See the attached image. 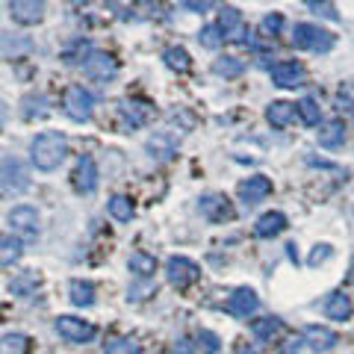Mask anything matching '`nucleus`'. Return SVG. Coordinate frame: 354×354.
Wrapping results in <instances>:
<instances>
[{
	"label": "nucleus",
	"mask_w": 354,
	"mask_h": 354,
	"mask_svg": "<svg viewBox=\"0 0 354 354\" xmlns=\"http://www.w3.org/2000/svg\"><path fill=\"white\" fill-rule=\"evenodd\" d=\"M71 304L77 307H92L95 304V283L88 281H71Z\"/></svg>",
	"instance_id": "obj_29"
},
{
	"label": "nucleus",
	"mask_w": 354,
	"mask_h": 354,
	"mask_svg": "<svg viewBox=\"0 0 354 354\" xmlns=\"http://www.w3.org/2000/svg\"><path fill=\"white\" fill-rule=\"evenodd\" d=\"M198 348H201L204 354H216L221 346H218V337L213 334V330H201L198 334Z\"/></svg>",
	"instance_id": "obj_37"
},
{
	"label": "nucleus",
	"mask_w": 354,
	"mask_h": 354,
	"mask_svg": "<svg viewBox=\"0 0 354 354\" xmlns=\"http://www.w3.org/2000/svg\"><path fill=\"white\" fill-rule=\"evenodd\" d=\"M342 142H346V124H342L339 118H330L319 127V145L322 148L337 151V148H342Z\"/></svg>",
	"instance_id": "obj_20"
},
{
	"label": "nucleus",
	"mask_w": 354,
	"mask_h": 354,
	"mask_svg": "<svg viewBox=\"0 0 354 354\" xmlns=\"http://www.w3.org/2000/svg\"><path fill=\"white\" fill-rule=\"evenodd\" d=\"M83 74L92 77V80H97V83H106V80H113V77L118 74V62L109 57V53L92 50V53H88V57L83 59Z\"/></svg>",
	"instance_id": "obj_6"
},
{
	"label": "nucleus",
	"mask_w": 354,
	"mask_h": 354,
	"mask_svg": "<svg viewBox=\"0 0 354 354\" xmlns=\"http://www.w3.org/2000/svg\"><path fill=\"white\" fill-rule=\"evenodd\" d=\"M65 153H68V139H65L59 130H44L30 142V157H32V165H36L39 171L59 169Z\"/></svg>",
	"instance_id": "obj_1"
},
{
	"label": "nucleus",
	"mask_w": 354,
	"mask_h": 354,
	"mask_svg": "<svg viewBox=\"0 0 354 354\" xmlns=\"http://www.w3.org/2000/svg\"><path fill=\"white\" fill-rule=\"evenodd\" d=\"M192 351H195V346H192L189 337H183V339L174 342V354H192Z\"/></svg>",
	"instance_id": "obj_41"
},
{
	"label": "nucleus",
	"mask_w": 354,
	"mask_h": 354,
	"mask_svg": "<svg viewBox=\"0 0 354 354\" xmlns=\"http://www.w3.org/2000/svg\"><path fill=\"white\" fill-rule=\"evenodd\" d=\"M21 254H24V242H21V236H12V234L0 236V266L18 263Z\"/></svg>",
	"instance_id": "obj_24"
},
{
	"label": "nucleus",
	"mask_w": 354,
	"mask_h": 354,
	"mask_svg": "<svg viewBox=\"0 0 354 354\" xmlns=\"http://www.w3.org/2000/svg\"><path fill=\"white\" fill-rule=\"evenodd\" d=\"M57 334L62 339H68V342H92L95 339V325L92 322H86V319H77V316H59L57 319Z\"/></svg>",
	"instance_id": "obj_5"
},
{
	"label": "nucleus",
	"mask_w": 354,
	"mask_h": 354,
	"mask_svg": "<svg viewBox=\"0 0 354 354\" xmlns=\"http://www.w3.org/2000/svg\"><path fill=\"white\" fill-rule=\"evenodd\" d=\"M292 44L298 50H310V53H328L334 50L337 36L319 24H295L292 27Z\"/></svg>",
	"instance_id": "obj_2"
},
{
	"label": "nucleus",
	"mask_w": 354,
	"mask_h": 354,
	"mask_svg": "<svg viewBox=\"0 0 354 354\" xmlns=\"http://www.w3.org/2000/svg\"><path fill=\"white\" fill-rule=\"evenodd\" d=\"M162 59H165V65H169L171 71H189L192 68V59H189V53H186L183 48H165Z\"/></svg>",
	"instance_id": "obj_30"
},
{
	"label": "nucleus",
	"mask_w": 354,
	"mask_h": 354,
	"mask_svg": "<svg viewBox=\"0 0 354 354\" xmlns=\"http://www.w3.org/2000/svg\"><path fill=\"white\" fill-rule=\"evenodd\" d=\"M218 30L225 32V39H236V41H245V21H242V12L234 6H225L218 12Z\"/></svg>",
	"instance_id": "obj_16"
},
{
	"label": "nucleus",
	"mask_w": 354,
	"mask_h": 354,
	"mask_svg": "<svg viewBox=\"0 0 354 354\" xmlns=\"http://www.w3.org/2000/svg\"><path fill=\"white\" fill-rule=\"evenodd\" d=\"M30 339L24 334H6L0 337V354H27Z\"/></svg>",
	"instance_id": "obj_33"
},
{
	"label": "nucleus",
	"mask_w": 354,
	"mask_h": 354,
	"mask_svg": "<svg viewBox=\"0 0 354 354\" xmlns=\"http://www.w3.org/2000/svg\"><path fill=\"white\" fill-rule=\"evenodd\" d=\"M121 115H124V121L130 127H142L145 121L151 118V104L145 101H133V97H127L124 104H121Z\"/></svg>",
	"instance_id": "obj_22"
},
{
	"label": "nucleus",
	"mask_w": 354,
	"mask_h": 354,
	"mask_svg": "<svg viewBox=\"0 0 354 354\" xmlns=\"http://www.w3.org/2000/svg\"><path fill=\"white\" fill-rule=\"evenodd\" d=\"M6 221L12 225L15 236H24V239L39 236V213H36L32 207H27V204H21V207H12V209H9Z\"/></svg>",
	"instance_id": "obj_11"
},
{
	"label": "nucleus",
	"mask_w": 354,
	"mask_h": 354,
	"mask_svg": "<svg viewBox=\"0 0 354 354\" xmlns=\"http://www.w3.org/2000/svg\"><path fill=\"white\" fill-rule=\"evenodd\" d=\"M133 213H136V207H133V201L127 195H113V198H109V216H113V218L130 221Z\"/></svg>",
	"instance_id": "obj_31"
},
{
	"label": "nucleus",
	"mask_w": 354,
	"mask_h": 354,
	"mask_svg": "<svg viewBox=\"0 0 354 354\" xmlns=\"http://www.w3.org/2000/svg\"><path fill=\"white\" fill-rule=\"evenodd\" d=\"M127 269L136 274V278H151L153 272H157V260L151 257V254H145V251H133L130 254V260H127Z\"/></svg>",
	"instance_id": "obj_26"
},
{
	"label": "nucleus",
	"mask_w": 354,
	"mask_h": 354,
	"mask_svg": "<svg viewBox=\"0 0 354 354\" xmlns=\"http://www.w3.org/2000/svg\"><path fill=\"white\" fill-rule=\"evenodd\" d=\"M242 71H245V62L239 57H230V53H225V57H218L213 62V74L225 77V80H234V77H239Z\"/></svg>",
	"instance_id": "obj_27"
},
{
	"label": "nucleus",
	"mask_w": 354,
	"mask_h": 354,
	"mask_svg": "<svg viewBox=\"0 0 354 354\" xmlns=\"http://www.w3.org/2000/svg\"><path fill=\"white\" fill-rule=\"evenodd\" d=\"M74 189L80 195H92L97 189V165L92 157H80L74 169Z\"/></svg>",
	"instance_id": "obj_15"
},
{
	"label": "nucleus",
	"mask_w": 354,
	"mask_h": 354,
	"mask_svg": "<svg viewBox=\"0 0 354 354\" xmlns=\"http://www.w3.org/2000/svg\"><path fill=\"white\" fill-rule=\"evenodd\" d=\"M0 186L12 195L24 192L30 186V169L18 157H6L3 162H0Z\"/></svg>",
	"instance_id": "obj_4"
},
{
	"label": "nucleus",
	"mask_w": 354,
	"mask_h": 354,
	"mask_svg": "<svg viewBox=\"0 0 354 354\" xmlns=\"http://www.w3.org/2000/svg\"><path fill=\"white\" fill-rule=\"evenodd\" d=\"M145 151H148V157L153 162H169L174 157L177 145H174L171 136H165V133H153V136L145 142Z\"/></svg>",
	"instance_id": "obj_17"
},
{
	"label": "nucleus",
	"mask_w": 354,
	"mask_h": 354,
	"mask_svg": "<svg viewBox=\"0 0 354 354\" xmlns=\"http://www.w3.org/2000/svg\"><path fill=\"white\" fill-rule=\"evenodd\" d=\"M183 6L189 12H209L213 6H218V0H183Z\"/></svg>",
	"instance_id": "obj_39"
},
{
	"label": "nucleus",
	"mask_w": 354,
	"mask_h": 354,
	"mask_svg": "<svg viewBox=\"0 0 354 354\" xmlns=\"http://www.w3.org/2000/svg\"><path fill=\"white\" fill-rule=\"evenodd\" d=\"M339 101L346 106H351V115H354V86H342L339 88Z\"/></svg>",
	"instance_id": "obj_40"
},
{
	"label": "nucleus",
	"mask_w": 354,
	"mask_h": 354,
	"mask_svg": "<svg viewBox=\"0 0 354 354\" xmlns=\"http://www.w3.org/2000/svg\"><path fill=\"white\" fill-rule=\"evenodd\" d=\"M39 283H41V281H39L36 272H21L18 278L9 281V292L18 295V298H30V295H36Z\"/></svg>",
	"instance_id": "obj_25"
},
{
	"label": "nucleus",
	"mask_w": 354,
	"mask_h": 354,
	"mask_svg": "<svg viewBox=\"0 0 354 354\" xmlns=\"http://www.w3.org/2000/svg\"><path fill=\"white\" fill-rule=\"evenodd\" d=\"M292 115H295V104H290V101H272L269 109H266V121H269L274 130L290 127Z\"/></svg>",
	"instance_id": "obj_21"
},
{
	"label": "nucleus",
	"mask_w": 354,
	"mask_h": 354,
	"mask_svg": "<svg viewBox=\"0 0 354 354\" xmlns=\"http://www.w3.org/2000/svg\"><path fill=\"white\" fill-rule=\"evenodd\" d=\"M325 316L334 319V322H348L354 316V304L346 292H330L328 301H325Z\"/></svg>",
	"instance_id": "obj_18"
},
{
	"label": "nucleus",
	"mask_w": 354,
	"mask_h": 354,
	"mask_svg": "<svg viewBox=\"0 0 354 354\" xmlns=\"http://www.w3.org/2000/svg\"><path fill=\"white\" fill-rule=\"evenodd\" d=\"M62 109H65V115L74 121H88L92 118V109H95V95L83 86H68L65 88V97H62Z\"/></svg>",
	"instance_id": "obj_3"
},
{
	"label": "nucleus",
	"mask_w": 354,
	"mask_h": 354,
	"mask_svg": "<svg viewBox=\"0 0 354 354\" xmlns=\"http://www.w3.org/2000/svg\"><path fill=\"white\" fill-rule=\"evenodd\" d=\"M304 342H307V348L313 354H328L330 348H337L339 337L325 325H307L304 328Z\"/></svg>",
	"instance_id": "obj_13"
},
{
	"label": "nucleus",
	"mask_w": 354,
	"mask_h": 354,
	"mask_svg": "<svg viewBox=\"0 0 354 354\" xmlns=\"http://www.w3.org/2000/svg\"><path fill=\"white\" fill-rule=\"evenodd\" d=\"M198 41L204 44V48H209V50H216L221 41H225V32L218 30V24H209V27H204L201 32H198Z\"/></svg>",
	"instance_id": "obj_35"
},
{
	"label": "nucleus",
	"mask_w": 354,
	"mask_h": 354,
	"mask_svg": "<svg viewBox=\"0 0 354 354\" xmlns=\"http://www.w3.org/2000/svg\"><path fill=\"white\" fill-rule=\"evenodd\" d=\"M281 330H283V322L278 316H263V319H254L251 322V334L257 339H263V342H272Z\"/></svg>",
	"instance_id": "obj_23"
},
{
	"label": "nucleus",
	"mask_w": 354,
	"mask_h": 354,
	"mask_svg": "<svg viewBox=\"0 0 354 354\" xmlns=\"http://www.w3.org/2000/svg\"><path fill=\"white\" fill-rule=\"evenodd\" d=\"M281 27H283V15L281 12H272V15L263 18V32H266V36H274V32H281Z\"/></svg>",
	"instance_id": "obj_38"
},
{
	"label": "nucleus",
	"mask_w": 354,
	"mask_h": 354,
	"mask_svg": "<svg viewBox=\"0 0 354 354\" xmlns=\"http://www.w3.org/2000/svg\"><path fill=\"white\" fill-rule=\"evenodd\" d=\"M304 3H307V6H313V9H322L328 18H337V15H334V9H328V0H304Z\"/></svg>",
	"instance_id": "obj_42"
},
{
	"label": "nucleus",
	"mask_w": 354,
	"mask_h": 354,
	"mask_svg": "<svg viewBox=\"0 0 354 354\" xmlns=\"http://www.w3.org/2000/svg\"><path fill=\"white\" fill-rule=\"evenodd\" d=\"M330 257H334V248H330L328 242H322V245H316L313 251H310L307 266H322V263H328Z\"/></svg>",
	"instance_id": "obj_36"
},
{
	"label": "nucleus",
	"mask_w": 354,
	"mask_h": 354,
	"mask_svg": "<svg viewBox=\"0 0 354 354\" xmlns=\"http://www.w3.org/2000/svg\"><path fill=\"white\" fill-rule=\"evenodd\" d=\"M198 274H201V269H198L189 257H171L165 263V278H169V283L177 286V290H186L189 283H195Z\"/></svg>",
	"instance_id": "obj_7"
},
{
	"label": "nucleus",
	"mask_w": 354,
	"mask_h": 354,
	"mask_svg": "<svg viewBox=\"0 0 354 354\" xmlns=\"http://www.w3.org/2000/svg\"><path fill=\"white\" fill-rule=\"evenodd\" d=\"M198 209H201V216L207 221H213V225H221V221L234 218V207H230L227 198L218 195V192H209V195L198 198Z\"/></svg>",
	"instance_id": "obj_9"
},
{
	"label": "nucleus",
	"mask_w": 354,
	"mask_h": 354,
	"mask_svg": "<svg viewBox=\"0 0 354 354\" xmlns=\"http://www.w3.org/2000/svg\"><path fill=\"white\" fill-rule=\"evenodd\" d=\"M295 113L301 115L307 127H316L319 121H322V106H319V101H313V97H301V101L295 104Z\"/></svg>",
	"instance_id": "obj_28"
},
{
	"label": "nucleus",
	"mask_w": 354,
	"mask_h": 354,
	"mask_svg": "<svg viewBox=\"0 0 354 354\" xmlns=\"http://www.w3.org/2000/svg\"><path fill=\"white\" fill-rule=\"evenodd\" d=\"M104 354H142V348H139V342L133 337H115V339L106 342Z\"/></svg>",
	"instance_id": "obj_32"
},
{
	"label": "nucleus",
	"mask_w": 354,
	"mask_h": 354,
	"mask_svg": "<svg viewBox=\"0 0 354 354\" xmlns=\"http://www.w3.org/2000/svg\"><path fill=\"white\" fill-rule=\"evenodd\" d=\"M286 230V216L278 213V209H272V213H263L257 218V225H254V234H257L260 239H272Z\"/></svg>",
	"instance_id": "obj_19"
},
{
	"label": "nucleus",
	"mask_w": 354,
	"mask_h": 354,
	"mask_svg": "<svg viewBox=\"0 0 354 354\" xmlns=\"http://www.w3.org/2000/svg\"><path fill=\"white\" fill-rule=\"evenodd\" d=\"M50 109H48V97L41 95H27L24 97V118H44Z\"/></svg>",
	"instance_id": "obj_34"
},
{
	"label": "nucleus",
	"mask_w": 354,
	"mask_h": 354,
	"mask_svg": "<svg viewBox=\"0 0 354 354\" xmlns=\"http://www.w3.org/2000/svg\"><path fill=\"white\" fill-rule=\"evenodd\" d=\"M257 307H260V298L257 292L251 290V286H239V290H234L227 295V301H225V310L230 316H236V319H248L257 313Z\"/></svg>",
	"instance_id": "obj_8"
},
{
	"label": "nucleus",
	"mask_w": 354,
	"mask_h": 354,
	"mask_svg": "<svg viewBox=\"0 0 354 354\" xmlns=\"http://www.w3.org/2000/svg\"><path fill=\"white\" fill-rule=\"evenodd\" d=\"M74 3H92V0H74Z\"/></svg>",
	"instance_id": "obj_43"
},
{
	"label": "nucleus",
	"mask_w": 354,
	"mask_h": 354,
	"mask_svg": "<svg viewBox=\"0 0 354 354\" xmlns=\"http://www.w3.org/2000/svg\"><path fill=\"white\" fill-rule=\"evenodd\" d=\"M9 15L24 27L39 24L44 15V0H9Z\"/></svg>",
	"instance_id": "obj_14"
},
{
	"label": "nucleus",
	"mask_w": 354,
	"mask_h": 354,
	"mask_svg": "<svg viewBox=\"0 0 354 354\" xmlns=\"http://www.w3.org/2000/svg\"><path fill=\"white\" fill-rule=\"evenodd\" d=\"M272 83L278 86V88H298V86H304L307 83V68L301 62H278V65H272Z\"/></svg>",
	"instance_id": "obj_12"
},
{
	"label": "nucleus",
	"mask_w": 354,
	"mask_h": 354,
	"mask_svg": "<svg viewBox=\"0 0 354 354\" xmlns=\"http://www.w3.org/2000/svg\"><path fill=\"white\" fill-rule=\"evenodd\" d=\"M236 192H239L242 204L254 207V204H260V201H266V198L272 195V180L266 174H251V177H245V180L236 186Z\"/></svg>",
	"instance_id": "obj_10"
}]
</instances>
